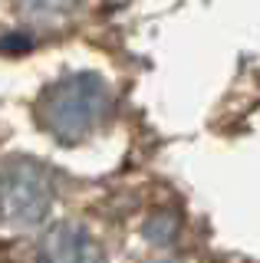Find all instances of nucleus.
Segmentation results:
<instances>
[{"instance_id":"nucleus-1","label":"nucleus","mask_w":260,"mask_h":263,"mask_svg":"<svg viewBox=\"0 0 260 263\" xmlns=\"http://www.w3.org/2000/svg\"><path fill=\"white\" fill-rule=\"evenodd\" d=\"M109 86L96 72H69L43 92L36 115L56 142L76 145L99 128L109 112Z\"/></svg>"},{"instance_id":"nucleus-3","label":"nucleus","mask_w":260,"mask_h":263,"mask_svg":"<svg viewBox=\"0 0 260 263\" xmlns=\"http://www.w3.org/2000/svg\"><path fill=\"white\" fill-rule=\"evenodd\" d=\"M36 263H102V247L76 224H56L40 240Z\"/></svg>"},{"instance_id":"nucleus-4","label":"nucleus","mask_w":260,"mask_h":263,"mask_svg":"<svg viewBox=\"0 0 260 263\" xmlns=\"http://www.w3.org/2000/svg\"><path fill=\"white\" fill-rule=\"evenodd\" d=\"M79 0H17V10L33 27H56L76 13Z\"/></svg>"},{"instance_id":"nucleus-2","label":"nucleus","mask_w":260,"mask_h":263,"mask_svg":"<svg viewBox=\"0 0 260 263\" xmlns=\"http://www.w3.org/2000/svg\"><path fill=\"white\" fill-rule=\"evenodd\" d=\"M53 181L30 158H10L0 164V224L33 227L50 214Z\"/></svg>"}]
</instances>
